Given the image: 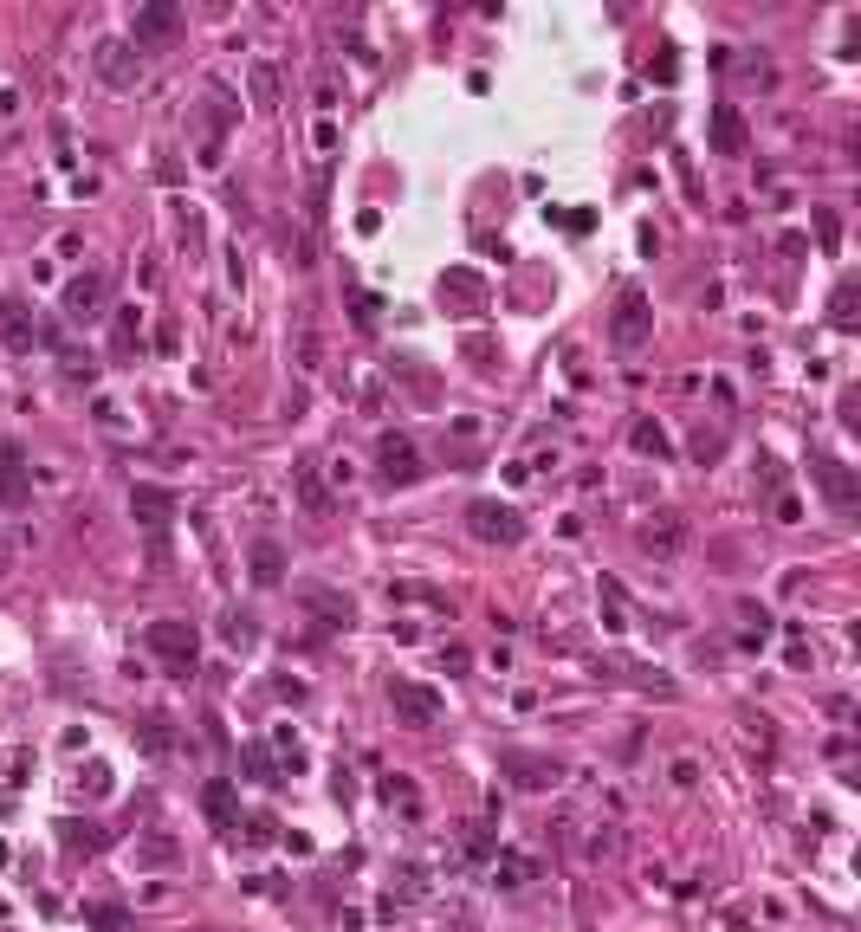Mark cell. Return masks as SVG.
Segmentation results:
<instances>
[{
  "instance_id": "obj_1",
  "label": "cell",
  "mask_w": 861,
  "mask_h": 932,
  "mask_svg": "<svg viewBox=\"0 0 861 932\" xmlns=\"http://www.w3.org/2000/svg\"><path fill=\"white\" fill-rule=\"evenodd\" d=\"M175 33H182V7H175V0H149V7H136V20H130V39H136V52H156V46H169Z\"/></svg>"
},
{
  "instance_id": "obj_2",
  "label": "cell",
  "mask_w": 861,
  "mask_h": 932,
  "mask_svg": "<svg viewBox=\"0 0 861 932\" xmlns=\"http://www.w3.org/2000/svg\"><path fill=\"white\" fill-rule=\"evenodd\" d=\"M467 525H473V538H486V544H518L525 538V518H518L512 505H499V499H473Z\"/></svg>"
},
{
  "instance_id": "obj_3",
  "label": "cell",
  "mask_w": 861,
  "mask_h": 932,
  "mask_svg": "<svg viewBox=\"0 0 861 932\" xmlns=\"http://www.w3.org/2000/svg\"><path fill=\"white\" fill-rule=\"evenodd\" d=\"M149 654H162V661L175 667V674H195V628L188 622H149Z\"/></svg>"
},
{
  "instance_id": "obj_4",
  "label": "cell",
  "mask_w": 861,
  "mask_h": 932,
  "mask_svg": "<svg viewBox=\"0 0 861 932\" xmlns=\"http://www.w3.org/2000/svg\"><path fill=\"white\" fill-rule=\"evenodd\" d=\"M389 706L402 725H441V693L415 687V680H389Z\"/></svg>"
},
{
  "instance_id": "obj_5",
  "label": "cell",
  "mask_w": 861,
  "mask_h": 932,
  "mask_svg": "<svg viewBox=\"0 0 861 932\" xmlns=\"http://www.w3.org/2000/svg\"><path fill=\"white\" fill-rule=\"evenodd\" d=\"M376 466H382L389 486H415V479H421V454H415L408 434H382V441H376Z\"/></svg>"
},
{
  "instance_id": "obj_6",
  "label": "cell",
  "mask_w": 861,
  "mask_h": 932,
  "mask_svg": "<svg viewBox=\"0 0 861 932\" xmlns=\"http://www.w3.org/2000/svg\"><path fill=\"white\" fill-rule=\"evenodd\" d=\"M648 331H654L648 298H641V292H628L622 305H615V318H609V337H615L622 350H641V344H648Z\"/></svg>"
},
{
  "instance_id": "obj_7",
  "label": "cell",
  "mask_w": 861,
  "mask_h": 932,
  "mask_svg": "<svg viewBox=\"0 0 861 932\" xmlns=\"http://www.w3.org/2000/svg\"><path fill=\"white\" fill-rule=\"evenodd\" d=\"M0 337H7L13 356H33L39 324H33V305H26V298H0Z\"/></svg>"
},
{
  "instance_id": "obj_8",
  "label": "cell",
  "mask_w": 861,
  "mask_h": 932,
  "mask_svg": "<svg viewBox=\"0 0 861 932\" xmlns=\"http://www.w3.org/2000/svg\"><path fill=\"white\" fill-rule=\"evenodd\" d=\"M680 544H687V518H680V512H654L648 525H641V551H654V557H674Z\"/></svg>"
},
{
  "instance_id": "obj_9",
  "label": "cell",
  "mask_w": 861,
  "mask_h": 932,
  "mask_svg": "<svg viewBox=\"0 0 861 932\" xmlns=\"http://www.w3.org/2000/svg\"><path fill=\"white\" fill-rule=\"evenodd\" d=\"M130 512L143 518L149 531H162V525L175 518V492H169V486H130Z\"/></svg>"
},
{
  "instance_id": "obj_10",
  "label": "cell",
  "mask_w": 861,
  "mask_h": 932,
  "mask_svg": "<svg viewBox=\"0 0 861 932\" xmlns=\"http://www.w3.org/2000/svg\"><path fill=\"white\" fill-rule=\"evenodd\" d=\"M98 305H104V279H98V272H85V279L65 285V318H72V324H91Z\"/></svg>"
},
{
  "instance_id": "obj_11",
  "label": "cell",
  "mask_w": 861,
  "mask_h": 932,
  "mask_svg": "<svg viewBox=\"0 0 861 932\" xmlns=\"http://www.w3.org/2000/svg\"><path fill=\"white\" fill-rule=\"evenodd\" d=\"M98 72L111 78V85H136V72H143V59H136L123 39H104L98 46Z\"/></svg>"
},
{
  "instance_id": "obj_12",
  "label": "cell",
  "mask_w": 861,
  "mask_h": 932,
  "mask_svg": "<svg viewBox=\"0 0 861 932\" xmlns=\"http://www.w3.org/2000/svg\"><path fill=\"white\" fill-rule=\"evenodd\" d=\"M505 771H512L518 790H544V784H557V777H564L551 758H525V751H512V758H505Z\"/></svg>"
},
{
  "instance_id": "obj_13",
  "label": "cell",
  "mask_w": 861,
  "mask_h": 932,
  "mask_svg": "<svg viewBox=\"0 0 861 932\" xmlns=\"http://www.w3.org/2000/svg\"><path fill=\"white\" fill-rule=\"evenodd\" d=\"M713 149L719 156H745V117H738V104H719L713 111Z\"/></svg>"
},
{
  "instance_id": "obj_14",
  "label": "cell",
  "mask_w": 861,
  "mask_h": 932,
  "mask_svg": "<svg viewBox=\"0 0 861 932\" xmlns=\"http://www.w3.org/2000/svg\"><path fill=\"white\" fill-rule=\"evenodd\" d=\"M20 466H26L20 447L0 441V499H7V505H26V473H20Z\"/></svg>"
},
{
  "instance_id": "obj_15",
  "label": "cell",
  "mask_w": 861,
  "mask_h": 932,
  "mask_svg": "<svg viewBox=\"0 0 861 932\" xmlns=\"http://www.w3.org/2000/svg\"><path fill=\"white\" fill-rule=\"evenodd\" d=\"M253 583H259V589H279V583H285V551H279L272 538L253 544Z\"/></svg>"
},
{
  "instance_id": "obj_16",
  "label": "cell",
  "mask_w": 861,
  "mask_h": 932,
  "mask_svg": "<svg viewBox=\"0 0 861 932\" xmlns=\"http://www.w3.org/2000/svg\"><path fill=\"white\" fill-rule=\"evenodd\" d=\"M292 486H298V499H305V512H318V518L331 512V492L318 486V466H311V460H298V466H292Z\"/></svg>"
},
{
  "instance_id": "obj_17",
  "label": "cell",
  "mask_w": 861,
  "mask_h": 932,
  "mask_svg": "<svg viewBox=\"0 0 861 932\" xmlns=\"http://www.w3.org/2000/svg\"><path fill=\"white\" fill-rule=\"evenodd\" d=\"M298 602H305V609H318V615H331L337 628H350V615H357V609H350V596H331V589H305Z\"/></svg>"
},
{
  "instance_id": "obj_18",
  "label": "cell",
  "mask_w": 861,
  "mask_h": 932,
  "mask_svg": "<svg viewBox=\"0 0 861 932\" xmlns=\"http://www.w3.org/2000/svg\"><path fill=\"white\" fill-rule=\"evenodd\" d=\"M816 473H823V486L836 492V505H849V499H855V479L842 473V460H816Z\"/></svg>"
},
{
  "instance_id": "obj_19",
  "label": "cell",
  "mask_w": 861,
  "mask_h": 932,
  "mask_svg": "<svg viewBox=\"0 0 861 932\" xmlns=\"http://www.w3.org/2000/svg\"><path fill=\"white\" fill-rule=\"evenodd\" d=\"M136 738H143V751H156V758H162V751H169V719H143V725H136Z\"/></svg>"
},
{
  "instance_id": "obj_20",
  "label": "cell",
  "mask_w": 861,
  "mask_h": 932,
  "mask_svg": "<svg viewBox=\"0 0 861 932\" xmlns=\"http://www.w3.org/2000/svg\"><path fill=\"white\" fill-rule=\"evenodd\" d=\"M208 816L221 822V829L234 822V790H227V784H208Z\"/></svg>"
},
{
  "instance_id": "obj_21",
  "label": "cell",
  "mask_w": 861,
  "mask_h": 932,
  "mask_svg": "<svg viewBox=\"0 0 861 932\" xmlns=\"http://www.w3.org/2000/svg\"><path fill=\"white\" fill-rule=\"evenodd\" d=\"M635 447H641V454H654V460H667V434L654 428V421H641V428H635Z\"/></svg>"
},
{
  "instance_id": "obj_22",
  "label": "cell",
  "mask_w": 861,
  "mask_h": 932,
  "mask_svg": "<svg viewBox=\"0 0 861 932\" xmlns=\"http://www.w3.org/2000/svg\"><path fill=\"white\" fill-rule=\"evenodd\" d=\"M136 861H143V868H162V861H175V842H169V835H156V842L136 848Z\"/></svg>"
},
{
  "instance_id": "obj_23",
  "label": "cell",
  "mask_w": 861,
  "mask_h": 932,
  "mask_svg": "<svg viewBox=\"0 0 861 932\" xmlns=\"http://www.w3.org/2000/svg\"><path fill=\"white\" fill-rule=\"evenodd\" d=\"M525 881H531V861L525 855H505L499 861V887H525Z\"/></svg>"
},
{
  "instance_id": "obj_24",
  "label": "cell",
  "mask_w": 861,
  "mask_h": 932,
  "mask_svg": "<svg viewBox=\"0 0 861 932\" xmlns=\"http://www.w3.org/2000/svg\"><path fill=\"white\" fill-rule=\"evenodd\" d=\"M836 324H842V331L855 324V285H842V292H836Z\"/></svg>"
},
{
  "instance_id": "obj_25",
  "label": "cell",
  "mask_w": 861,
  "mask_h": 932,
  "mask_svg": "<svg viewBox=\"0 0 861 932\" xmlns=\"http://www.w3.org/2000/svg\"><path fill=\"white\" fill-rule=\"evenodd\" d=\"M227 641H240V648H246V641H253V615H227Z\"/></svg>"
},
{
  "instance_id": "obj_26",
  "label": "cell",
  "mask_w": 861,
  "mask_h": 932,
  "mask_svg": "<svg viewBox=\"0 0 861 932\" xmlns=\"http://www.w3.org/2000/svg\"><path fill=\"white\" fill-rule=\"evenodd\" d=\"M350 305H357V324L369 331V324H376V298H369V292H357V298H350Z\"/></svg>"
},
{
  "instance_id": "obj_27",
  "label": "cell",
  "mask_w": 861,
  "mask_h": 932,
  "mask_svg": "<svg viewBox=\"0 0 861 932\" xmlns=\"http://www.w3.org/2000/svg\"><path fill=\"white\" fill-rule=\"evenodd\" d=\"M246 842H253V848H266V842H272V822H266V816H259V822H246Z\"/></svg>"
},
{
  "instance_id": "obj_28",
  "label": "cell",
  "mask_w": 861,
  "mask_h": 932,
  "mask_svg": "<svg viewBox=\"0 0 861 932\" xmlns=\"http://www.w3.org/2000/svg\"><path fill=\"white\" fill-rule=\"evenodd\" d=\"M13 557H20V551H13V538H7V531H0V583L13 577Z\"/></svg>"
}]
</instances>
